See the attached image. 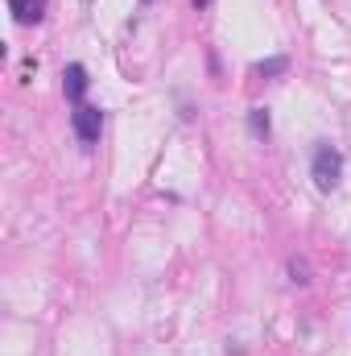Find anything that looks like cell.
Listing matches in <instances>:
<instances>
[{"label":"cell","instance_id":"obj_1","mask_svg":"<svg viewBox=\"0 0 351 356\" xmlns=\"http://www.w3.org/2000/svg\"><path fill=\"white\" fill-rule=\"evenodd\" d=\"M310 175H314V186L318 191H335L339 178H343V154L331 141H318L314 154H310Z\"/></svg>","mask_w":351,"mask_h":356},{"label":"cell","instance_id":"obj_2","mask_svg":"<svg viewBox=\"0 0 351 356\" xmlns=\"http://www.w3.org/2000/svg\"><path fill=\"white\" fill-rule=\"evenodd\" d=\"M71 124H75V137H79L83 145H95L99 133H103V112L91 108V104H79V108L71 112Z\"/></svg>","mask_w":351,"mask_h":356},{"label":"cell","instance_id":"obj_3","mask_svg":"<svg viewBox=\"0 0 351 356\" xmlns=\"http://www.w3.org/2000/svg\"><path fill=\"white\" fill-rule=\"evenodd\" d=\"M62 91H67V99L79 108V104H83V95H87V67L71 63V67L62 71Z\"/></svg>","mask_w":351,"mask_h":356},{"label":"cell","instance_id":"obj_4","mask_svg":"<svg viewBox=\"0 0 351 356\" xmlns=\"http://www.w3.org/2000/svg\"><path fill=\"white\" fill-rule=\"evenodd\" d=\"M8 8H12L17 25H37L46 17V0H8Z\"/></svg>","mask_w":351,"mask_h":356},{"label":"cell","instance_id":"obj_5","mask_svg":"<svg viewBox=\"0 0 351 356\" xmlns=\"http://www.w3.org/2000/svg\"><path fill=\"white\" fill-rule=\"evenodd\" d=\"M248 129H252L257 141H268V133H273V124H268V108H252V112H248Z\"/></svg>","mask_w":351,"mask_h":356},{"label":"cell","instance_id":"obj_6","mask_svg":"<svg viewBox=\"0 0 351 356\" xmlns=\"http://www.w3.org/2000/svg\"><path fill=\"white\" fill-rule=\"evenodd\" d=\"M285 67H289V58H281V54H277V58H268V63H257L252 71H257V75H281Z\"/></svg>","mask_w":351,"mask_h":356},{"label":"cell","instance_id":"obj_7","mask_svg":"<svg viewBox=\"0 0 351 356\" xmlns=\"http://www.w3.org/2000/svg\"><path fill=\"white\" fill-rule=\"evenodd\" d=\"M289 273H293V282H298V286H306V282H310V266H306V261H298V257L289 261Z\"/></svg>","mask_w":351,"mask_h":356},{"label":"cell","instance_id":"obj_8","mask_svg":"<svg viewBox=\"0 0 351 356\" xmlns=\"http://www.w3.org/2000/svg\"><path fill=\"white\" fill-rule=\"evenodd\" d=\"M194 4H198V8H207V4H211V0H194Z\"/></svg>","mask_w":351,"mask_h":356}]
</instances>
